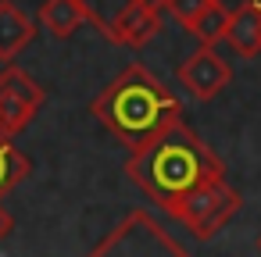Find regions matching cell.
Instances as JSON below:
<instances>
[{"label":"cell","mask_w":261,"mask_h":257,"mask_svg":"<svg viewBox=\"0 0 261 257\" xmlns=\"http://www.w3.org/2000/svg\"><path fill=\"white\" fill-rule=\"evenodd\" d=\"M129 179L168 214L172 207H179L190 193L225 179V164L222 157L186 125H172L168 132H161L154 143H147L143 150L129 154L125 164Z\"/></svg>","instance_id":"6da1fadb"},{"label":"cell","mask_w":261,"mask_h":257,"mask_svg":"<svg viewBox=\"0 0 261 257\" xmlns=\"http://www.w3.org/2000/svg\"><path fill=\"white\" fill-rule=\"evenodd\" d=\"M211 4H215V0H165V15H172L179 25L190 29V25H193Z\"/></svg>","instance_id":"5bb4252c"},{"label":"cell","mask_w":261,"mask_h":257,"mask_svg":"<svg viewBox=\"0 0 261 257\" xmlns=\"http://www.w3.org/2000/svg\"><path fill=\"white\" fill-rule=\"evenodd\" d=\"M43 100H47L43 86L29 72H22L18 65H8L0 72V132L15 139L36 118Z\"/></svg>","instance_id":"5b68a950"},{"label":"cell","mask_w":261,"mask_h":257,"mask_svg":"<svg viewBox=\"0 0 261 257\" xmlns=\"http://www.w3.org/2000/svg\"><path fill=\"white\" fill-rule=\"evenodd\" d=\"M240 204H243L240 189H232L229 179H218V182H211V186L190 193L179 207L168 211V218L179 221L190 236H197V239H211L218 229H225V225L236 218Z\"/></svg>","instance_id":"277c9868"},{"label":"cell","mask_w":261,"mask_h":257,"mask_svg":"<svg viewBox=\"0 0 261 257\" xmlns=\"http://www.w3.org/2000/svg\"><path fill=\"white\" fill-rule=\"evenodd\" d=\"M11 229H15V218L4 211V204H0V243H4V239L11 236Z\"/></svg>","instance_id":"9a60e30c"},{"label":"cell","mask_w":261,"mask_h":257,"mask_svg":"<svg viewBox=\"0 0 261 257\" xmlns=\"http://www.w3.org/2000/svg\"><path fill=\"white\" fill-rule=\"evenodd\" d=\"M33 40H36V22L15 0H0V61L11 65Z\"/></svg>","instance_id":"ba28073f"},{"label":"cell","mask_w":261,"mask_h":257,"mask_svg":"<svg viewBox=\"0 0 261 257\" xmlns=\"http://www.w3.org/2000/svg\"><path fill=\"white\" fill-rule=\"evenodd\" d=\"M93 115L122 147H129V154H136L182 122V104L150 68L129 65L97 93Z\"/></svg>","instance_id":"7a4b0ae2"},{"label":"cell","mask_w":261,"mask_h":257,"mask_svg":"<svg viewBox=\"0 0 261 257\" xmlns=\"http://www.w3.org/2000/svg\"><path fill=\"white\" fill-rule=\"evenodd\" d=\"M257 250H261V236H257Z\"/></svg>","instance_id":"2e32d148"},{"label":"cell","mask_w":261,"mask_h":257,"mask_svg":"<svg viewBox=\"0 0 261 257\" xmlns=\"http://www.w3.org/2000/svg\"><path fill=\"white\" fill-rule=\"evenodd\" d=\"M165 22V8H154V4H143V8H133L129 15H122V22L111 29V43H122V47H147L158 29Z\"/></svg>","instance_id":"9c48e42d"},{"label":"cell","mask_w":261,"mask_h":257,"mask_svg":"<svg viewBox=\"0 0 261 257\" xmlns=\"http://www.w3.org/2000/svg\"><path fill=\"white\" fill-rule=\"evenodd\" d=\"M83 22H86V11L79 8V0H43L40 4V25L58 40H68Z\"/></svg>","instance_id":"30bf717a"},{"label":"cell","mask_w":261,"mask_h":257,"mask_svg":"<svg viewBox=\"0 0 261 257\" xmlns=\"http://www.w3.org/2000/svg\"><path fill=\"white\" fill-rule=\"evenodd\" d=\"M29 172H33V161L22 154V147L11 136L0 132V196H8L22 179H29Z\"/></svg>","instance_id":"7c38bea8"},{"label":"cell","mask_w":261,"mask_h":257,"mask_svg":"<svg viewBox=\"0 0 261 257\" xmlns=\"http://www.w3.org/2000/svg\"><path fill=\"white\" fill-rule=\"evenodd\" d=\"M175 75H179V86H182L190 97L211 100V97H218V93L229 86L232 68H229V61H225L215 47H197V50L179 65Z\"/></svg>","instance_id":"8992f818"},{"label":"cell","mask_w":261,"mask_h":257,"mask_svg":"<svg viewBox=\"0 0 261 257\" xmlns=\"http://www.w3.org/2000/svg\"><path fill=\"white\" fill-rule=\"evenodd\" d=\"M225 43L236 50V58H257L261 54V0H243L229 15Z\"/></svg>","instance_id":"52a82bcc"},{"label":"cell","mask_w":261,"mask_h":257,"mask_svg":"<svg viewBox=\"0 0 261 257\" xmlns=\"http://www.w3.org/2000/svg\"><path fill=\"white\" fill-rule=\"evenodd\" d=\"M229 15H232V8H225L222 0H215V4L190 25V33L197 36V43L200 47H215V43H222L225 40V29H229Z\"/></svg>","instance_id":"4fadbf2b"},{"label":"cell","mask_w":261,"mask_h":257,"mask_svg":"<svg viewBox=\"0 0 261 257\" xmlns=\"http://www.w3.org/2000/svg\"><path fill=\"white\" fill-rule=\"evenodd\" d=\"M143 4L165 8V0H79V8L86 11V22H93L104 36H111V29L122 22V15H129L133 8H143Z\"/></svg>","instance_id":"8fae6325"},{"label":"cell","mask_w":261,"mask_h":257,"mask_svg":"<svg viewBox=\"0 0 261 257\" xmlns=\"http://www.w3.org/2000/svg\"><path fill=\"white\" fill-rule=\"evenodd\" d=\"M90 257H190V250L175 243L158 218L133 211L90 250Z\"/></svg>","instance_id":"3957f363"}]
</instances>
